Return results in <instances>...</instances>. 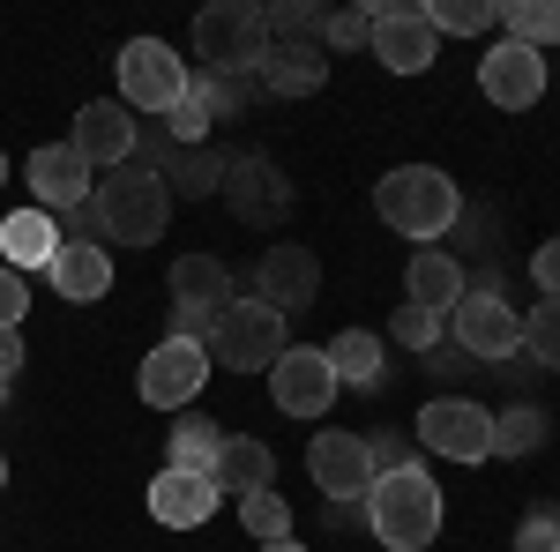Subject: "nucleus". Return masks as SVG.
I'll return each instance as SVG.
<instances>
[{
  "instance_id": "obj_5",
  "label": "nucleus",
  "mask_w": 560,
  "mask_h": 552,
  "mask_svg": "<svg viewBox=\"0 0 560 552\" xmlns=\"http://www.w3.org/2000/svg\"><path fill=\"white\" fill-rule=\"evenodd\" d=\"M202 351H210V366H232V374H269V366L292 351V337H284V314H277V306L232 298V306L210 321Z\"/></svg>"
},
{
  "instance_id": "obj_25",
  "label": "nucleus",
  "mask_w": 560,
  "mask_h": 552,
  "mask_svg": "<svg viewBox=\"0 0 560 552\" xmlns=\"http://www.w3.org/2000/svg\"><path fill=\"white\" fill-rule=\"evenodd\" d=\"M322 351H329V366H337V388H374L382 381V337H374V329H345V337H329L322 343Z\"/></svg>"
},
{
  "instance_id": "obj_28",
  "label": "nucleus",
  "mask_w": 560,
  "mask_h": 552,
  "mask_svg": "<svg viewBox=\"0 0 560 552\" xmlns=\"http://www.w3.org/2000/svg\"><path fill=\"white\" fill-rule=\"evenodd\" d=\"M217 448H224V425L202 419V411H179V425H173V470H210Z\"/></svg>"
},
{
  "instance_id": "obj_18",
  "label": "nucleus",
  "mask_w": 560,
  "mask_h": 552,
  "mask_svg": "<svg viewBox=\"0 0 560 552\" xmlns=\"http://www.w3.org/2000/svg\"><path fill=\"white\" fill-rule=\"evenodd\" d=\"M255 75H261V90H277V97H314V90L329 83V45L322 38H269Z\"/></svg>"
},
{
  "instance_id": "obj_37",
  "label": "nucleus",
  "mask_w": 560,
  "mask_h": 552,
  "mask_svg": "<svg viewBox=\"0 0 560 552\" xmlns=\"http://www.w3.org/2000/svg\"><path fill=\"white\" fill-rule=\"evenodd\" d=\"M366 31H374L366 8H337V15H322V45H366Z\"/></svg>"
},
{
  "instance_id": "obj_32",
  "label": "nucleus",
  "mask_w": 560,
  "mask_h": 552,
  "mask_svg": "<svg viewBox=\"0 0 560 552\" xmlns=\"http://www.w3.org/2000/svg\"><path fill=\"white\" fill-rule=\"evenodd\" d=\"M240 530H247V538H261V545L292 538V508L277 501V485H269V493H247V501H240Z\"/></svg>"
},
{
  "instance_id": "obj_17",
  "label": "nucleus",
  "mask_w": 560,
  "mask_h": 552,
  "mask_svg": "<svg viewBox=\"0 0 560 552\" xmlns=\"http://www.w3.org/2000/svg\"><path fill=\"white\" fill-rule=\"evenodd\" d=\"M217 501H224V493H217L210 470H173L165 463V478H150V515H158L165 530H202L217 515Z\"/></svg>"
},
{
  "instance_id": "obj_26",
  "label": "nucleus",
  "mask_w": 560,
  "mask_h": 552,
  "mask_svg": "<svg viewBox=\"0 0 560 552\" xmlns=\"http://www.w3.org/2000/svg\"><path fill=\"white\" fill-rule=\"evenodd\" d=\"M546 433H553V419L538 411V403H509V411H493V456H538L546 448Z\"/></svg>"
},
{
  "instance_id": "obj_24",
  "label": "nucleus",
  "mask_w": 560,
  "mask_h": 552,
  "mask_svg": "<svg viewBox=\"0 0 560 552\" xmlns=\"http://www.w3.org/2000/svg\"><path fill=\"white\" fill-rule=\"evenodd\" d=\"M404 292H411V306H427V314H448V306L471 292V284H464L456 255H433V247H419V255H411V269H404Z\"/></svg>"
},
{
  "instance_id": "obj_4",
  "label": "nucleus",
  "mask_w": 560,
  "mask_h": 552,
  "mask_svg": "<svg viewBox=\"0 0 560 552\" xmlns=\"http://www.w3.org/2000/svg\"><path fill=\"white\" fill-rule=\"evenodd\" d=\"M261 52H269V23H261L255 0H210L202 15H195V60H202V75H255Z\"/></svg>"
},
{
  "instance_id": "obj_20",
  "label": "nucleus",
  "mask_w": 560,
  "mask_h": 552,
  "mask_svg": "<svg viewBox=\"0 0 560 552\" xmlns=\"http://www.w3.org/2000/svg\"><path fill=\"white\" fill-rule=\"evenodd\" d=\"M45 284L68 298V306H90V298L113 292V255H105V247H68V239H60V255L45 261Z\"/></svg>"
},
{
  "instance_id": "obj_39",
  "label": "nucleus",
  "mask_w": 560,
  "mask_h": 552,
  "mask_svg": "<svg viewBox=\"0 0 560 552\" xmlns=\"http://www.w3.org/2000/svg\"><path fill=\"white\" fill-rule=\"evenodd\" d=\"M530 277H538V292L560 298V232L553 239H538V255H530Z\"/></svg>"
},
{
  "instance_id": "obj_8",
  "label": "nucleus",
  "mask_w": 560,
  "mask_h": 552,
  "mask_svg": "<svg viewBox=\"0 0 560 552\" xmlns=\"http://www.w3.org/2000/svg\"><path fill=\"white\" fill-rule=\"evenodd\" d=\"M419 441L448 463H486L493 456V411L471 403V396H433L419 411Z\"/></svg>"
},
{
  "instance_id": "obj_40",
  "label": "nucleus",
  "mask_w": 560,
  "mask_h": 552,
  "mask_svg": "<svg viewBox=\"0 0 560 552\" xmlns=\"http://www.w3.org/2000/svg\"><path fill=\"white\" fill-rule=\"evenodd\" d=\"M15 374H23V329H0V396L15 388Z\"/></svg>"
},
{
  "instance_id": "obj_42",
  "label": "nucleus",
  "mask_w": 560,
  "mask_h": 552,
  "mask_svg": "<svg viewBox=\"0 0 560 552\" xmlns=\"http://www.w3.org/2000/svg\"><path fill=\"white\" fill-rule=\"evenodd\" d=\"M261 552H306V545H292V538H277V545H261Z\"/></svg>"
},
{
  "instance_id": "obj_35",
  "label": "nucleus",
  "mask_w": 560,
  "mask_h": 552,
  "mask_svg": "<svg viewBox=\"0 0 560 552\" xmlns=\"http://www.w3.org/2000/svg\"><path fill=\"white\" fill-rule=\"evenodd\" d=\"M441 321H448V314H427V306H411V298H404V306H396V321H388V337L411 343V351H433V343H441Z\"/></svg>"
},
{
  "instance_id": "obj_6",
  "label": "nucleus",
  "mask_w": 560,
  "mask_h": 552,
  "mask_svg": "<svg viewBox=\"0 0 560 552\" xmlns=\"http://www.w3.org/2000/svg\"><path fill=\"white\" fill-rule=\"evenodd\" d=\"M113 68H120V105H128V113H158V120L179 113V105H187V83H195V68H187L165 38H128Z\"/></svg>"
},
{
  "instance_id": "obj_44",
  "label": "nucleus",
  "mask_w": 560,
  "mask_h": 552,
  "mask_svg": "<svg viewBox=\"0 0 560 552\" xmlns=\"http://www.w3.org/2000/svg\"><path fill=\"white\" fill-rule=\"evenodd\" d=\"M0 485H8V456H0Z\"/></svg>"
},
{
  "instance_id": "obj_31",
  "label": "nucleus",
  "mask_w": 560,
  "mask_h": 552,
  "mask_svg": "<svg viewBox=\"0 0 560 552\" xmlns=\"http://www.w3.org/2000/svg\"><path fill=\"white\" fill-rule=\"evenodd\" d=\"M187 97L202 105V120H210V128L247 113V83H240V75H195V83H187Z\"/></svg>"
},
{
  "instance_id": "obj_27",
  "label": "nucleus",
  "mask_w": 560,
  "mask_h": 552,
  "mask_svg": "<svg viewBox=\"0 0 560 552\" xmlns=\"http://www.w3.org/2000/svg\"><path fill=\"white\" fill-rule=\"evenodd\" d=\"M493 23L509 31L516 45H560V0H509V8H493Z\"/></svg>"
},
{
  "instance_id": "obj_19",
  "label": "nucleus",
  "mask_w": 560,
  "mask_h": 552,
  "mask_svg": "<svg viewBox=\"0 0 560 552\" xmlns=\"http://www.w3.org/2000/svg\"><path fill=\"white\" fill-rule=\"evenodd\" d=\"M217 493H232V501H247V493H269V478H277V456H269V441L255 433H224V448H217Z\"/></svg>"
},
{
  "instance_id": "obj_33",
  "label": "nucleus",
  "mask_w": 560,
  "mask_h": 552,
  "mask_svg": "<svg viewBox=\"0 0 560 552\" xmlns=\"http://www.w3.org/2000/svg\"><path fill=\"white\" fill-rule=\"evenodd\" d=\"M523 351H530L538 366H560V298H538V306L523 314Z\"/></svg>"
},
{
  "instance_id": "obj_23",
  "label": "nucleus",
  "mask_w": 560,
  "mask_h": 552,
  "mask_svg": "<svg viewBox=\"0 0 560 552\" xmlns=\"http://www.w3.org/2000/svg\"><path fill=\"white\" fill-rule=\"evenodd\" d=\"M224 195H232V210H240V216H255V224H269V216L292 202L269 157H232V172H224Z\"/></svg>"
},
{
  "instance_id": "obj_11",
  "label": "nucleus",
  "mask_w": 560,
  "mask_h": 552,
  "mask_svg": "<svg viewBox=\"0 0 560 552\" xmlns=\"http://www.w3.org/2000/svg\"><path fill=\"white\" fill-rule=\"evenodd\" d=\"M202 381H210V351L195 337H165L142 359V403H158V411H187Z\"/></svg>"
},
{
  "instance_id": "obj_29",
  "label": "nucleus",
  "mask_w": 560,
  "mask_h": 552,
  "mask_svg": "<svg viewBox=\"0 0 560 552\" xmlns=\"http://www.w3.org/2000/svg\"><path fill=\"white\" fill-rule=\"evenodd\" d=\"M224 172H232V157H217L210 142H202V150H179L165 179H179V202H202V195L224 187Z\"/></svg>"
},
{
  "instance_id": "obj_38",
  "label": "nucleus",
  "mask_w": 560,
  "mask_h": 552,
  "mask_svg": "<svg viewBox=\"0 0 560 552\" xmlns=\"http://www.w3.org/2000/svg\"><path fill=\"white\" fill-rule=\"evenodd\" d=\"M23 314H31V284L0 261V329H23Z\"/></svg>"
},
{
  "instance_id": "obj_22",
  "label": "nucleus",
  "mask_w": 560,
  "mask_h": 552,
  "mask_svg": "<svg viewBox=\"0 0 560 552\" xmlns=\"http://www.w3.org/2000/svg\"><path fill=\"white\" fill-rule=\"evenodd\" d=\"M165 284H173V306H195V314H224L232 306V269L217 255H179Z\"/></svg>"
},
{
  "instance_id": "obj_41",
  "label": "nucleus",
  "mask_w": 560,
  "mask_h": 552,
  "mask_svg": "<svg viewBox=\"0 0 560 552\" xmlns=\"http://www.w3.org/2000/svg\"><path fill=\"white\" fill-rule=\"evenodd\" d=\"M366 456H374V470H396V463H411V448H404L396 433H382V441H366Z\"/></svg>"
},
{
  "instance_id": "obj_3",
  "label": "nucleus",
  "mask_w": 560,
  "mask_h": 552,
  "mask_svg": "<svg viewBox=\"0 0 560 552\" xmlns=\"http://www.w3.org/2000/svg\"><path fill=\"white\" fill-rule=\"evenodd\" d=\"M374 210H382L388 232H404V239H441L456 216H464V195H456V179L441 165H396L374 179Z\"/></svg>"
},
{
  "instance_id": "obj_21",
  "label": "nucleus",
  "mask_w": 560,
  "mask_h": 552,
  "mask_svg": "<svg viewBox=\"0 0 560 552\" xmlns=\"http://www.w3.org/2000/svg\"><path fill=\"white\" fill-rule=\"evenodd\" d=\"M52 255H60V224H52L45 210H15V216H0V261H8L15 277L45 269Z\"/></svg>"
},
{
  "instance_id": "obj_1",
  "label": "nucleus",
  "mask_w": 560,
  "mask_h": 552,
  "mask_svg": "<svg viewBox=\"0 0 560 552\" xmlns=\"http://www.w3.org/2000/svg\"><path fill=\"white\" fill-rule=\"evenodd\" d=\"M366 530L388 552H427L441 538V485H433V470L419 456L396 470H374V485H366Z\"/></svg>"
},
{
  "instance_id": "obj_16",
  "label": "nucleus",
  "mask_w": 560,
  "mask_h": 552,
  "mask_svg": "<svg viewBox=\"0 0 560 552\" xmlns=\"http://www.w3.org/2000/svg\"><path fill=\"white\" fill-rule=\"evenodd\" d=\"M23 187H31V202H38L45 216H68V210H83L90 195H97L90 165L68 150V142H45V150H31V157H23Z\"/></svg>"
},
{
  "instance_id": "obj_2",
  "label": "nucleus",
  "mask_w": 560,
  "mask_h": 552,
  "mask_svg": "<svg viewBox=\"0 0 560 552\" xmlns=\"http://www.w3.org/2000/svg\"><path fill=\"white\" fill-rule=\"evenodd\" d=\"M90 210L105 224V239H120V247H150V239H165V224H173V179L158 165H120L97 179V195H90Z\"/></svg>"
},
{
  "instance_id": "obj_34",
  "label": "nucleus",
  "mask_w": 560,
  "mask_h": 552,
  "mask_svg": "<svg viewBox=\"0 0 560 552\" xmlns=\"http://www.w3.org/2000/svg\"><path fill=\"white\" fill-rule=\"evenodd\" d=\"M261 23H269V38H322V8L314 0H277V8H261Z\"/></svg>"
},
{
  "instance_id": "obj_12",
  "label": "nucleus",
  "mask_w": 560,
  "mask_h": 552,
  "mask_svg": "<svg viewBox=\"0 0 560 552\" xmlns=\"http://www.w3.org/2000/svg\"><path fill=\"white\" fill-rule=\"evenodd\" d=\"M255 298H261V306H277L284 321H292V314H306V306L322 298V261H314V247L277 239V247L255 261Z\"/></svg>"
},
{
  "instance_id": "obj_9",
  "label": "nucleus",
  "mask_w": 560,
  "mask_h": 552,
  "mask_svg": "<svg viewBox=\"0 0 560 552\" xmlns=\"http://www.w3.org/2000/svg\"><path fill=\"white\" fill-rule=\"evenodd\" d=\"M269 396H277L284 419H329V403H337V366H329V351H322V343H292V351L269 366Z\"/></svg>"
},
{
  "instance_id": "obj_43",
  "label": "nucleus",
  "mask_w": 560,
  "mask_h": 552,
  "mask_svg": "<svg viewBox=\"0 0 560 552\" xmlns=\"http://www.w3.org/2000/svg\"><path fill=\"white\" fill-rule=\"evenodd\" d=\"M0 187H8V150H0Z\"/></svg>"
},
{
  "instance_id": "obj_14",
  "label": "nucleus",
  "mask_w": 560,
  "mask_h": 552,
  "mask_svg": "<svg viewBox=\"0 0 560 552\" xmlns=\"http://www.w3.org/2000/svg\"><path fill=\"white\" fill-rule=\"evenodd\" d=\"M448 329H456V343H464L471 359H516L523 351V314L493 292H464L448 306Z\"/></svg>"
},
{
  "instance_id": "obj_15",
  "label": "nucleus",
  "mask_w": 560,
  "mask_h": 552,
  "mask_svg": "<svg viewBox=\"0 0 560 552\" xmlns=\"http://www.w3.org/2000/svg\"><path fill=\"white\" fill-rule=\"evenodd\" d=\"M90 172H120L135 165V150H142V134H135V113L120 97H90L83 113H75V142H68Z\"/></svg>"
},
{
  "instance_id": "obj_13",
  "label": "nucleus",
  "mask_w": 560,
  "mask_h": 552,
  "mask_svg": "<svg viewBox=\"0 0 560 552\" xmlns=\"http://www.w3.org/2000/svg\"><path fill=\"white\" fill-rule=\"evenodd\" d=\"M306 478L322 485V501H366V485H374V456H366V441L359 433H314L306 441Z\"/></svg>"
},
{
  "instance_id": "obj_7",
  "label": "nucleus",
  "mask_w": 560,
  "mask_h": 552,
  "mask_svg": "<svg viewBox=\"0 0 560 552\" xmlns=\"http://www.w3.org/2000/svg\"><path fill=\"white\" fill-rule=\"evenodd\" d=\"M366 15H374L366 45H374V60H382L388 75H427L433 60H441V38H433V23H427V0H382V8H366Z\"/></svg>"
},
{
  "instance_id": "obj_10",
  "label": "nucleus",
  "mask_w": 560,
  "mask_h": 552,
  "mask_svg": "<svg viewBox=\"0 0 560 552\" xmlns=\"http://www.w3.org/2000/svg\"><path fill=\"white\" fill-rule=\"evenodd\" d=\"M478 97L486 105H501V113H530L538 97H546V52L538 45H486V60H478Z\"/></svg>"
},
{
  "instance_id": "obj_30",
  "label": "nucleus",
  "mask_w": 560,
  "mask_h": 552,
  "mask_svg": "<svg viewBox=\"0 0 560 552\" xmlns=\"http://www.w3.org/2000/svg\"><path fill=\"white\" fill-rule=\"evenodd\" d=\"M427 23L433 38H478L493 31V0H427Z\"/></svg>"
},
{
  "instance_id": "obj_36",
  "label": "nucleus",
  "mask_w": 560,
  "mask_h": 552,
  "mask_svg": "<svg viewBox=\"0 0 560 552\" xmlns=\"http://www.w3.org/2000/svg\"><path fill=\"white\" fill-rule=\"evenodd\" d=\"M516 552H560V508H530L523 515Z\"/></svg>"
}]
</instances>
